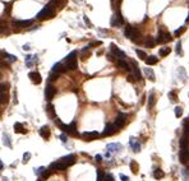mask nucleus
<instances>
[{
    "label": "nucleus",
    "instance_id": "obj_1",
    "mask_svg": "<svg viewBox=\"0 0 189 181\" xmlns=\"http://www.w3.org/2000/svg\"><path fill=\"white\" fill-rule=\"evenodd\" d=\"M77 51H72L69 55L65 58V63H64V68L65 70H74L77 69Z\"/></svg>",
    "mask_w": 189,
    "mask_h": 181
},
{
    "label": "nucleus",
    "instance_id": "obj_2",
    "mask_svg": "<svg viewBox=\"0 0 189 181\" xmlns=\"http://www.w3.org/2000/svg\"><path fill=\"white\" fill-rule=\"evenodd\" d=\"M171 40H173L171 35L165 29V27H161L160 32H158L157 40H156V43H164V42H167V41H171Z\"/></svg>",
    "mask_w": 189,
    "mask_h": 181
},
{
    "label": "nucleus",
    "instance_id": "obj_3",
    "mask_svg": "<svg viewBox=\"0 0 189 181\" xmlns=\"http://www.w3.org/2000/svg\"><path fill=\"white\" fill-rule=\"evenodd\" d=\"M52 16H54V10H52V8L50 7V5H46V7L37 14L36 18L40 19V20H44V19L50 18V17H52Z\"/></svg>",
    "mask_w": 189,
    "mask_h": 181
},
{
    "label": "nucleus",
    "instance_id": "obj_4",
    "mask_svg": "<svg viewBox=\"0 0 189 181\" xmlns=\"http://www.w3.org/2000/svg\"><path fill=\"white\" fill-rule=\"evenodd\" d=\"M124 35H125V37H128V38H131L132 41H137V37H138V31L135 29L134 27H132L131 24H126V27H125V31H124Z\"/></svg>",
    "mask_w": 189,
    "mask_h": 181
},
{
    "label": "nucleus",
    "instance_id": "obj_5",
    "mask_svg": "<svg viewBox=\"0 0 189 181\" xmlns=\"http://www.w3.org/2000/svg\"><path fill=\"white\" fill-rule=\"evenodd\" d=\"M110 50H111V52H113V54H114L115 56H116L118 59H120V60L125 59V52L122 51V50H120L119 47L115 45V43H111V45H110Z\"/></svg>",
    "mask_w": 189,
    "mask_h": 181
},
{
    "label": "nucleus",
    "instance_id": "obj_6",
    "mask_svg": "<svg viewBox=\"0 0 189 181\" xmlns=\"http://www.w3.org/2000/svg\"><path fill=\"white\" fill-rule=\"evenodd\" d=\"M56 94V88L54 87V85H51V84H49L47 87L45 88V98L47 101H51L52 100V97Z\"/></svg>",
    "mask_w": 189,
    "mask_h": 181
},
{
    "label": "nucleus",
    "instance_id": "obj_7",
    "mask_svg": "<svg viewBox=\"0 0 189 181\" xmlns=\"http://www.w3.org/2000/svg\"><path fill=\"white\" fill-rule=\"evenodd\" d=\"M125 121H126V115L125 114H119L116 117V120H115V127L116 129H120V127H123L125 125Z\"/></svg>",
    "mask_w": 189,
    "mask_h": 181
},
{
    "label": "nucleus",
    "instance_id": "obj_8",
    "mask_svg": "<svg viewBox=\"0 0 189 181\" xmlns=\"http://www.w3.org/2000/svg\"><path fill=\"white\" fill-rule=\"evenodd\" d=\"M63 165H65L67 167H69V166H72L73 163L75 162V156L74 154H69V156H65V157H63V158H60L59 159Z\"/></svg>",
    "mask_w": 189,
    "mask_h": 181
},
{
    "label": "nucleus",
    "instance_id": "obj_9",
    "mask_svg": "<svg viewBox=\"0 0 189 181\" xmlns=\"http://www.w3.org/2000/svg\"><path fill=\"white\" fill-rule=\"evenodd\" d=\"M28 78L32 81V83H35V84H40L41 82H42V77H41V74L38 72H31L28 74Z\"/></svg>",
    "mask_w": 189,
    "mask_h": 181
},
{
    "label": "nucleus",
    "instance_id": "obj_10",
    "mask_svg": "<svg viewBox=\"0 0 189 181\" xmlns=\"http://www.w3.org/2000/svg\"><path fill=\"white\" fill-rule=\"evenodd\" d=\"M82 138H83L84 140H88V142L94 140L96 138H99V133L97 132H86L82 134Z\"/></svg>",
    "mask_w": 189,
    "mask_h": 181
},
{
    "label": "nucleus",
    "instance_id": "obj_11",
    "mask_svg": "<svg viewBox=\"0 0 189 181\" xmlns=\"http://www.w3.org/2000/svg\"><path fill=\"white\" fill-rule=\"evenodd\" d=\"M13 24L17 26V27H20V28L29 27L31 24H33V19H29V20H14Z\"/></svg>",
    "mask_w": 189,
    "mask_h": 181
},
{
    "label": "nucleus",
    "instance_id": "obj_12",
    "mask_svg": "<svg viewBox=\"0 0 189 181\" xmlns=\"http://www.w3.org/2000/svg\"><path fill=\"white\" fill-rule=\"evenodd\" d=\"M122 24H123V17H122V14H120V12L118 10L116 16H114L113 19H111V26L115 27V26H122Z\"/></svg>",
    "mask_w": 189,
    "mask_h": 181
},
{
    "label": "nucleus",
    "instance_id": "obj_13",
    "mask_svg": "<svg viewBox=\"0 0 189 181\" xmlns=\"http://www.w3.org/2000/svg\"><path fill=\"white\" fill-rule=\"evenodd\" d=\"M179 158H180V162L184 163V165L189 162V150H188V148H187V149H182V150H180Z\"/></svg>",
    "mask_w": 189,
    "mask_h": 181
},
{
    "label": "nucleus",
    "instance_id": "obj_14",
    "mask_svg": "<svg viewBox=\"0 0 189 181\" xmlns=\"http://www.w3.org/2000/svg\"><path fill=\"white\" fill-rule=\"evenodd\" d=\"M115 130H116L115 125H110V124H107V125L105 126V130L102 132V136H110V135H113L114 133H115Z\"/></svg>",
    "mask_w": 189,
    "mask_h": 181
},
{
    "label": "nucleus",
    "instance_id": "obj_15",
    "mask_svg": "<svg viewBox=\"0 0 189 181\" xmlns=\"http://www.w3.org/2000/svg\"><path fill=\"white\" fill-rule=\"evenodd\" d=\"M67 166L63 165L60 161H56V162H52L51 165H50V170L55 171V170H65Z\"/></svg>",
    "mask_w": 189,
    "mask_h": 181
},
{
    "label": "nucleus",
    "instance_id": "obj_16",
    "mask_svg": "<svg viewBox=\"0 0 189 181\" xmlns=\"http://www.w3.org/2000/svg\"><path fill=\"white\" fill-rule=\"evenodd\" d=\"M129 144H131V147L133 148V150H134V152H139L141 144L138 143V140L134 138V136H132V138H131V140H129Z\"/></svg>",
    "mask_w": 189,
    "mask_h": 181
},
{
    "label": "nucleus",
    "instance_id": "obj_17",
    "mask_svg": "<svg viewBox=\"0 0 189 181\" xmlns=\"http://www.w3.org/2000/svg\"><path fill=\"white\" fill-rule=\"evenodd\" d=\"M50 134H51V132H50V127L49 126H42L40 129V135L42 136L44 139H49L50 138Z\"/></svg>",
    "mask_w": 189,
    "mask_h": 181
},
{
    "label": "nucleus",
    "instance_id": "obj_18",
    "mask_svg": "<svg viewBox=\"0 0 189 181\" xmlns=\"http://www.w3.org/2000/svg\"><path fill=\"white\" fill-rule=\"evenodd\" d=\"M132 68H133V74H134L135 79H141V70H139V66L137 65V63L135 61H132Z\"/></svg>",
    "mask_w": 189,
    "mask_h": 181
},
{
    "label": "nucleus",
    "instance_id": "obj_19",
    "mask_svg": "<svg viewBox=\"0 0 189 181\" xmlns=\"http://www.w3.org/2000/svg\"><path fill=\"white\" fill-rule=\"evenodd\" d=\"M67 0H51L50 1V7H56V8H63L65 5Z\"/></svg>",
    "mask_w": 189,
    "mask_h": 181
},
{
    "label": "nucleus",
    "instance_id": "obj_20",
    "mask_svg": "<svg viewBox=\"0 0 189 181\" xmlns=\"http://www.w3.org/2000/svg\"><path fill=\"white\" fill-rule=\"evenodd\" d=\"M188 143H189L188 134H184V135L182 136V139H180V148H182V149H187V148H188Z\"/></svg>",
    "mask_w": 189,
    "mask_h": 181
},
{
    "label": "nucleus",
    "instance_id": "obj_21",
    "mask_svg": "<svg viewBox=\"0 0 189 181\" xmlns=\"http://www.w3.org/2000/svg\"><path fill=\"white\" fill-rule=\"evenodd\" d=\"M14 132L19 133V134H26L27 130H24V127H23V125L20 123H16L14 124Z\"/></svg>",
    "mask_w": 189,
    "mask_h": 181
},
{
    "label": "nucleus",
    "instance_id": "obj_22",
    "mask_svg": "<svg viewBox=\"0 0 189 181\" xmlns=\"http://www.w3.org/2000/svg\"><path fill=\"white\" fill-rule=\"evenodd\" d=\"M153 177H155L156 180H160V179H164L165 177V172L161 170V168H156L155 171H153Z\"/></svg>",
    "mask_w": 189,
    "mask_h": 181
},
{
    "label": "nucleus",
    "instance_id": "obj_23",
    "mask_svg": "<svg viewBox=\"0 0 189 181\" xmlns=\"http://www.w3.org/2000/svg\"><path fill=\"white\" fill-rule=\"evenodd\" d=\"M122 144H118V143H113V144H109L107 145V150L110 152H116V150H122Z\"/></svg>",
    "mask_w": 189,
    "mask_h": 181
},
{
    "label": "nucleus",
    "instance_id": "obj_24",
    "mask_svg": "<svg viewBox=\"0 0 189 181\" xmlns=\"http://www.w3.org/2000/svg\"><path fill=\"white\" fill-rule=\"evenodd\" d=\"M144 74H146V77L150 79L151 82H155L156 78H155V73H153L152 69H144Z\"/></svg>",
    "mask_w": 189,
    "mask_h": 181
},
{
    "label": "nucleus",
    "instance_id": "obj_25",
    "mask_svg": "<svg viewBox=\"0 0 189 181\" xmlns=\"http://www.w3.org/2000/svg\"><path fill=\"white\" fill-rule=\"evenodd\" d=\"M52 72L54 73H59V72H65V68L61 63H58L52 66Z\"/></svg>",
    "mask_w": 189,
    "mask_h": 181
},
{
    "label": "nucleus",
    "instance_id": "obj_26",
    "mask_svg": "<svg viewBox=\"0 0 189 181\" xmlns=\"http://www.w3.org/2000/svg\"><path fill=\"white\" fill-rule=\"evenodd\" d=\"M69 134L70 135H78V132H77V124H75V121H73L72 124L69 125Z\"/></svg>",
    "mask_w": 189,
    "mask_h": 181
},
{
    "label": "nucleus",
    "instance_id": "obj_27",
    "mask_svg": "<svg viewBox=\"0 0 189 181\" xmlns=\"http://www.w3.org/2000/svg\"><path fill=\"white\" fill-rule=\"evenodd\" d=\"M157 61H158V59L156 58V56H153V55L148 56V58L146 59V64L147 65H155V64H157Z\"/></svg>",
    "mask_w": 189,
    "mask_h": 181
},
{
    "label": "nucleus",
    "instance_id": "obj_28",
    "mask_svg": "<svg viewBox=\"0 0 189 181\" xmlns=\"http://www.w3.org/2000/svg\"><path fill=\"white\" fill-rule=\"evenodd\" d=\"M131 170H132V172L134 175H137L138 174V171H139V166H138V163L135 162V161H131Z\"/></svg>",
    "mask_w": 189,
    "mask_h": 181
},
{
    "label": "nucleus",
    "instance_id": "obj_29",
    "mask_svg": "<svg viewBox=\"0 0 189 181\" xmlns=\"http://www.w3.org/2000/svg\"><path fill=\"white\" fill-rule=\"evenodd\" d=\"M155 103H156V96L155 93H151L148 96V108H152L155 106Z\"/></svg>",
    "mask_w": 189,
    "mask_h": 181
},
{
    "label": "nucleus",
    "instance_id": "obj_30",
    "mask_svg": "<svg viewBox=\"0 0 189 181\" xmlns=\"http://www.w3.org/2000/svg\"><path fill=\"white\" fill-rule=\"evenodd\" d=\"M118 66H120V68H123V69H125V70H132L131 69V66H129V64L128 63H125L124 60H118Z\"/></svg>",
    "mask_w": 189,
    "mask_h": 181
},
{
    "label": "nucleus",
    "instance_id": "obj_31",
    "mask_svg": "<svg viewBox=\"0 0 189 181\" xmlns=\"http://www.w3.org/2000/svg\"><path fill=\"white\" fill-rule=\"evenodd\" d=\"M171 52V49L170 47H162V49L160 50V56H162V58H165V56H167Z\"/></svg>",
    "mask_w": 189,
    "mask_h": 181
},
{
    "label": "nucleus",
    "instance_id": "obj_32",
    "mask_svg": "<svg viewBox=\"0 0 189 181\" xmlns=\"http://www.w3.org/2000/svg\"><path fill=\"white\" fill-rule=\"evenodd\" d=\"M144 43H146V46H148V47H153V46L156 45V42L153 41L152 37H147L146 38V42H144Z\"/></svg>",
    "mask_w": 189,
    "mask_h": 181
},
{
    "label": "nucleus",
    "instance_id": "obj_33",
    "mask_svg": "<svg viewBox=\"0 0 189 181\" xmlns=\"http://www.w3.org/2000/svg\"><path fill=\"white\" fill-rule=\"evenodd\" d=\"M169 98L171 102H176L178 101V96H176V92L175 91H171L170 93H169Z\"/></svg>",
    "mask_w": 189,
    "mask_h": 181
},
{
    "label": "nucleus",
    "instance_id": "obj_34",
    "mask_svg": "<svg viewBox=\"0 0 189 181\" xmlns=\"http://www.w3.org/2000/svg\"><path fill=\"white\" fill-rule=\"evenodd\" d=\"M137 55L139 56V59H142V60H144V61H146V59L148 58L146 52H144V51H142V50H137Z\"/></svg>",
    "mask_w": 189,
    "mask_h": 181
},
{
    "label": "nucleus",
    "instance_id": "obj_35",
    "mask_svg": "<svg viewBox=\"0 0 189 181\" xmlns=\"http://www.w3.org/2000/svg\"><path fill=\"white\" fill-rule=\"evenodd\" d=\"M59 127H60V130H63V133L64 134H69V125H65V124H60L59 125Z\"/></svg>",
    "mask_w": 189,
    "mask_h": 181
},
{
    "label": "nucleus",
    "instance_id": "obj_36",
    "mask_svg": "<svg viewBox=\"0 0 189 181\" xmlns=\"http://www.w3.org/2000/svg\"><path fill=\"white\" fill-rule=\"evenodd\" d=\"M174 111H175V116H176V117H180V116L183 115V108L180 107V106H176Z\"/></svg>",
    "mask_w": 189,
    "mask_h": 181
},
{
    "label": "nucleus",
    "instance_id": "obj_37",
    "mask_svg": "<svg viewBox=\"0 0 189 181\" xmlns=\"http://www.w3.org/2000/svg\"><path fill=\"white\" fill-rule=\"evenodd\" d=\"M105 175L102 174V170H97V181H104Z\"/></svg>",
    "mask_w": 189,
    "mask_h": 181
},
{
    "label": "nucleus",
    "instance_id": "obj_38",
    "mask_svg": "<svg viewBox=\"0 0 189 181\" xmlns=\"http://www.w3.org/2000/svg\"><path fill=\"white\" fill-rule=\"evenodd\" d=\"M184 32H185V27H180L179 29H176V31H175V33H174V35H175L176 37H179L180 35H183V33H184Z\"/></svg>",
    "mask_w": 189,
    "mask_h": 181
},
{
    "label": "nucleus",
    "instance_id": "obj_39",
    "mask_svg": "<svg viewBox=\"0 0 189 181\" xmlns=\"http://www.w3.org/2000/svg\"><path fill=\"white\" fill-rule=\"evenodd\" d=\"M4 144L7 145V147L12 148V144H10V142H9V136H8L7 134H4Z\"/></svg>",
    "mask_w": 189,
    "mask_h": 181
},
{
    "label": "nucleus",
    "instance_id": "obj_40",
    "mask_svg": "<svg viewBox=\"0 0 189 181\" xmlns=\"http://www.w3.org/2000/svg\"><path fill=\"white\" fill-rule=\"evenodd\" d=\"M176 52H178L179 55H183V51H182V42H180V41H179L178 43H176Z\"/></svg>",
    "mask_w": 189,
    "mask_h": 181
},
{
    "label": "nucleus",
    "instance_id": "obj_41",
    "mask_svg": "<svg viewBox=\"0 0 189 181\" xmlns=\"http://www.w3.org/2000/svg\"><path fill=\"white\" fill-rule=\"evenodd\" d=\"M189 133V121L187 120L184 123V134H188Z\"/></svg>",
    "mask_w": 189,
    "mask_h": 181
},
{
    "label": "nucleus",
    "instance_id": "obj_42",
    "mask_svg": "<svg viewBox=\"0 0 189 181\" xmlns=\"http://www.w3.org/2000/svg\"><path fill=\"white\" fill-rule=\"evenodd\" d=\"M58 77H59V74H58V73H54V72H52L51 74H50L49 79H50V81H55V79H56Z\"/></svg>",
    "mask_w": 189,
    "mask_h": 181
},
{
    "label": "nucleus",
    "instance_id": "obj_43",
    "mask_svg": "<svg viewBox=\"0 0 189 181\" xmlns=\"http://www.w3.org/2000/svg\"><path fill=\"white\" fill-rule=\"evenodd\" d=\"M104 181H114V177H113V175H110V174L105 175V177H104Z\"/></svg>",
    "mask_w": 189,
    "mask_h": 181
},
{
    "label": "nucleus",
    "instance_id": "obj_44",
    "mask_svg": "<svg viewBox=\"0 0 189 181\" xmlns=\"http://www.w3.org/2000/svg\"><path fill=\"white\" fill-rule=\"evenodd\" d=\"M29 158H31V154H29V153H24V154H23V163L28 162Z\"/></svg>",
    "mask_w": 189,
    "mask_h": 181
},
{
    "label": "nucleus",
    "instance_id": "obj_45",
    "mask_svg": "<svg viewBox=\"0 0 189 181\" xmlns=\"http://www.w3.org/2000/svg\"><path fill=\"white\" fill-rule=\"evenodd\" d=\"M49 176H50V171H49V170H46V168H45V170L42 171V177H44V179H47V177H49Z\"/></svg>",
    "mask_w": 189,
    "mask_h": 181
},
{
    "label": "nucleus",
    "instance_id": "obj_46",
    "mask_svg": "<svg viewBox=\"0 0 189 181\" xmlns=\"http://www.w3.org/2000/svg\"><path fill=\"white\" fill-rule=\"evenodd\" d=\"M47 111H49V114H50V115L54 114V106H52L51 103H50V105L47 106Z\"/></svg>",
    "mask_w": 189,
    "mask_h": 181
},
{
    "label": "nucleus",
    "instance_id": "obj_47",
    "mask_svg": "<svg viewBox=\"0 0 189 181\" xmlns=\"http://www.w3.org/2000/svg\"><path fill=\"white\" fill-rule=\"evenodd\" d=\"M7 103V94H4V92H1V105Z\"/></svg>",
    "mask_w": 189,
    "mask_h": 181
},
{
    "label": "nucleus",
    "instance_id": "obj_48",
    "mask_svg": "<svg viewBox=\"0 0 189 181\" xmlns=\"http://www.w3.org/2000/svg\"><path fill=\"white\" fill-rule=\"evenodd\" d=\"M45 170V167H40V168H37V170H35V174H37V175H40V174H42V171Z\"/></svg>",
    "mask_w": 189,
    "mask_h": 181
},
{
    "label": "nucleus",
    "instance_id": "obj_49",
    "mask_svg": "<svg viewBox=\"0 0 189 181\" xmlns=\"http://www.w3.org/2000/svg\"><path fill=\"white\" fill-rule=\"evenodd\" d=\"M100 43H101V42H100V41H96V42H91V43H90V47H93V46H99Z\"/></svg>",
    "mask_w": 189,
    "mask_h": 181
},
{
    "label": "nucleus",
    "instance_id": "obj_50",
    "mask_svg": "<svg viewBox=\"0 0 189 181\" xmlns=\"http://www.w3.org/2000/svg\"><path fill=\"white\" fill-rule=\"evenodd\" d=\"M60 139H61V142H63V143H65V142H67V135L65 134H61L60 135Z\"/></svg>",
    "mask_w": 189,
    "mask_h": 181
},
{
    "label": "nucleus",
    "instance_id": "obj_51",
    "mask_svg": "<svg viewBox=\"0 0 189 181\" xmlns=\"http://www.w3.org/2000/svg\"><path fill=\"white\" fill-rule=\"evenodd\" d=\"M120 179H122V181H129V177H126L125 175H120Z\"/></svg>",
    "mask_w": 189,
    "mask_h": 181
},
{
    "label": "nucleus",
    "instance_id": "obj_52",
    "mask_svg": "<svg viewBox=\"0 0 189 181\" xmlns=\"http://www.w3.org/2000/svg\"><path fill=\"white\" fill-rule=\"evenodd\" d=\"M101 158H102V157H101V156H100V154H97V156H96V157H94V159H96V161H97V162H101Z\"/></svg>",
    "mask_w": 189,
    "mask_h": 181
},
{
    "label": "nucleus",
    "instance_id": "obj_53",
    "mask_svg": "<svg viewBox=\"0 0 189 181\" xmlns=\"http://www.w3.org/2000/svg\"><path fill=\"white\" fill-rule=\"evenodd\" d=\"M84 22H86V23H87V24H88V26H91V22H90V19H88V18H87V16H84Z\"/></svg>",
    "mask_w": 189,
    "mask_h": 181
},
{
    "label": "nucleus",
    "instance_id": "obj_54",
    "mask_svg": "<svg viewBox=\"0 0 189 181\" xmlns=\"http://www.w3.org/2000/svg\"><path fill=\"white\" fill-rule=\"evenodd\" d=\"M134 78H135V77H133V75H129V78H128V81H129V82H134V81H135V79H134Z\"/></svg>",
    "mask_w": 189,
    "mask_h": 181
},
{
    "label": "nucleus",
    "instance_id": "obj_55",
    "mask_svg": "<svg viewBox=\"0 0 189 181\" xmlns=\"http://www.w3.org/2000/svg\"><path fill=\"white\" fill-rule=\"evenodd\" d=\"M23 49H24V50H29V46L28 45H24V46H23Z\"/></svg>",
    "mask_w": 189,
    "mask_h": 181
},
{
    "label": "nucleus",
    "instance_id": "obj_56",
    "mask_svg": "<svg viewBox=\"0 0 189 181\" xmlns=\"http://www.w3.org/2000/svg\"><path fill=\"white\" fill-rule=\"evenodd\" d=\"M1 180H3V181H8V179H7V177H3Z\"/></svg>",
    "mask_w": 189,
    "mask_h": 181
},
{
    "label": "nucleus",
    "instance_id": "obj_57",
    "mask_svg": "<svg viewBox=\"0 0 189 181\" xmlns=\"http://www.w3.org/2000/svg\"><path fill=\"white\" fill-rule=\"evenodd\" d=\"M187 22H189V14H188V18H187Z\"/></svg>",
    "mask_w": 189,
    "mask_h": 181
},
{
    "label": "nucleus",
    "instance_id": "obj_58",
    "mask_svg": "<svg viewBox=\"0 0 189 181\" xmlns=\"http://www.w3.org/2000/svg\"><path fill=\"white\" fill-rule=\"evenodd\" d=\"M37 181H42V180H40V179H38V180H37Z\"/></svg>",
    "mask_w": 189,
    "mask_h": 181
},
{
    "label": "nucleus",
    "instance_id": "obj_59",
    "mask_svg": "<svg viewBox=\"0 0 189 181\" xmlns=\"http://www.w3.org/2000/svg\"><path fill=\"white\" fill-rule=\"evenodd\" d=\"M187 120H188V121H189V117H188V119H187Z\"/></svg>",
    "mask_w": 189,
    "mask_h": 181
}]
</instances>
